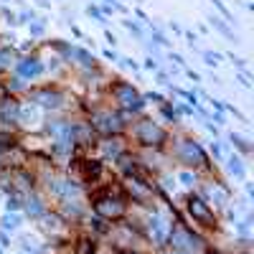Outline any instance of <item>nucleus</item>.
I'll return each mask as SVG.
<instances>
[{"label":"nucleus","mask_w":254,"mask_h":254,"mask_svg":"<svg viewBox=\"0 0 254 254\" xmlns=\"http://www.w3.org/2000/svg\"><path fill=\"white\" fill-rule=\"evenodd\" d=\"M125 135L130 140V145H135L137 150H165L173 132L160 120H155L150 115H140V117L130 120Z\"/></svg>","instance_id":"f257e3e1"},{"label":"nucleus","mask_w":254,"mask_h":254,"mask_svg":"<svg viewBox=\"0 0 254 254\" xmlns=\"http://www.w3.org/2000/svg\"><path fill=\"white\" fill-rule=\"evenodd\" d=\"M84 120L89 122V127L97 132V137H110V135H125L127 132V120L122 112H117L110 102H104V97L99 102H94L92 107H84Z\"/></svg>","instance_id":"f03ea898"},{"label":"nucleus","mask_w":254,"mask_h":254,"mask_svg":"<svg viewBox=\"0 0 254 254\" xmlns=\"http://www.w3.org/2000/svg\"><path fill=\"white\" fill-rule=\"evenodd\" d=\"M165 153L181 168H186V171L198 173V171H206L208 168V153L190 135H171V142H168Z\"/></svg>","instance_id":"7ed1b4c3"},{"label":"nucleus","mask_w":254,"mask_h":254,"mask_svg":"<svg viewBox=\"0 0 254 254\" xmlns=\"http://www.w3.org/2000/svg\"><path fill=\"white\" fill-rule=\"evenodd\" d=\"M104 102H110L127 120H135L145 112V97L125 79L107 81V87H104Z\"/></svg>","instance_id":"20e7f679"},{"label":"nucleus","mask_w":254,"mask_h":254,"mask_svg":"<svg viewBox=\"0 0 254 254\" xmlns=\"http://www.w3.org/2000/svg\"><path fill=\"white\" fill-rule=\"evenodd\" d=\"M26 99L41 112L46 115H61L69 110V94L61 84L51 81V84H36V87H28L26 89Z\"/></svg>","instance_id":"39448f33"},{"label":"nucleus","mask_w":254,"mask_h":254,"mask_svg":"<svg viewBox=\"0 0 254 254\" xmlns=\"http://www.w3.org/2000/svg\"><path fill=\"white\" fill-rule=\"evenodd\" d=\"M94 214L104 221H120L127 216V196L122 193V188L117 186L112 188H104L99 193H94Z\"/></svg>","instance_id":"423d86ee"},{"label":"nucleus","mask_w":254,"mask_h":254,"mask_svg":"<svg viewBox=\"0 0 254 254\" xmlns=\"http://www.w3.org/2000/svg\"><path fill=\"white\" fill-rule=\"evenodd\" d=\"M168 244H171V249L173 252H181V254H196L198 249H201V237L198 234H193L188 226H183V224H176V226H171L168 229V239H165Z\"/></svg>","instance_id":"0eeeda50"},{"label":"nucleus","mask_w":254,"mask_h":254,"mask_svg":"<svg viewBox=\"0 0 254 254\" xmlns=\"http://www.w3.org/2000/svg\"><path fill=\"white\" fill-rule=\"evenodd\" d=\"M74 173H76V183H89V186H97L102 178H104V163L94 155H76L74 158Z\"/></svg>","instance_id":"6e6552de"},{"label":"nucleus","mask_w":254,"mask_h":254,"mask_svg":"<svg viewBox=\"0 0 254 254\" xmlns=\"http://www.w3.org/2000/svg\"><path fill=\"white\" fill-rule=\"evenodd\" d=\"M130 140H127V135H110V137H99L94 150H97V158L102 163H117V158H122L127 150H130Z\"/></svg>","instance_id":"1a4fd4ad"},{"label":"nucleus","mask_w":254,"mask_h":254,"mask_svg":"<svg viewBox=\"0 0 254 254\" xmlns=\"http://www.w3.org/2000/svg\"><path fill=\"white\" fill-rule=\"evenodd\" d=\"M186 211H188V216L193 219L198 226H203V229H216L219 226V219L214 214V206H211L203 196H193V193H190L186 198Z\"/></svg>","instance_id":"9d476101"},{"label":"nucleus","mask_w":254,"mask_h":254,"mask_svg":"<svg viewBox=\"0 0 254 254\" xmlns=\"http://www.w3.org/2000/svg\"><path fill=\"white\" fill-rule=\"evenodd\" d=\"M15 74L23 79V81H36L38 76H44L46 74V66H44V61H41V56L38 54H33V56H23V59H18L15 61Z\"/></svg>","instance_id":"9b49d317"},{"label":"nucleus","mask_w":254,"mask_h":254,"mask_svg":"<svg viewBox=\"0 0 254 254\" xmlns=\"http://www.w3.org/2000/svg\"><path fill=\"white\" fill-rule=\"evenodd\" d=\"M23 208H26V214L31 216V219H41V216H44L46 214V206H44V201H41L36 193H33V190H31V193H26V201H23Z\"/></svg>","instance_id":"f8f14e48"},{"label":"nucleus","mask_w":254,"mask_h":254,"mask_svg":"<svg viewBox=\"0 0 254 254\" xmlns=\"http://www.w3.org/2000/svg\"><path fill=\"white\" fill-rule=\"evenodd\" d=\"M206 201L211 203V206H226L229 203V190L221 186V183H211V186H206Z\"/></svg>","instance_id":"ddd939ff"},{"label":"nucleus","mask_w":254,"mask_h":254,"mask_svg":"<svg viewBox=\"0 0 254 254\" xmlns=\"http://www.w3.org/2000/svg\"><path fill=\"white\" fill-rule=\"evenodd\" d=\"M74 249H76V254H97V242L89 239V237H84V239L76 242Z\"/></svg>","instance_id":"4468645a"},{"label":"nucleus","mask_w":254,"mask_h":254,"mask_svg":"<svg viewBox=\"0 0 254 254\" xmlns=\"http://www.w3.org/2000/svg\"><path fill=\"white\" fill-rule=\"evenodd\" d=\"M178 181H181L183 186H193V183H196V173H193V171H186V168H183V171L178 173Z\"/></svg>","instance_id":"2eb2a0df"},{"label":"nucleus","mask_w":254,"mask_h":254,"mask_svg":"<svg viewBox=\"0 0 254 254\" xmlns=\"http://www.w3.org/2000/svg\"><path fill=\"white\" fill-rule=\"evenodd\" d=\"M5 226H8V229H15V226H20V216H18V214H13V216L8 214V216H5Z\"/></svg>","instance_id":"dca6fc26"},{"label":"nucleus","mask_w":254,"mask_h":254,"mask_svg":"<svg viewBox=\"0 0 254 254\" xmlns=\"http://www.w3.org/2000/svg\"><path fill=\"white\" fill-rule=\"evenodd\" d=\"M203 254H221V252H219V249H206Z\"/></svg>","instance_id":"f3484780"},{"label":"nucleus","mask_w":254,"mask_h":254,"mask_svg":"<svg viewBox=\"0 0 254 254\" xmlns=\"http://www.w3.org/2000/svg\"><path fill=\"white\" fill-rule=\"evenodd\" d=\"M117 254H135V252H117Z\"/></svg>","instance_id":"a211bd4d"},{"label":"nucleus","mask_w":254,"mask_h":254,"mask_svg":"<svg viewBox=\"0 0 254 254\" xmlns=\"http://www.w3.org/2000/svg\"><path fill=\"white\" fill-rule=\"evenodd\" d=\"M171 254H181V252H171Z\"/></svg>","instance_id":"6ab92c4d"}]
</instances>
